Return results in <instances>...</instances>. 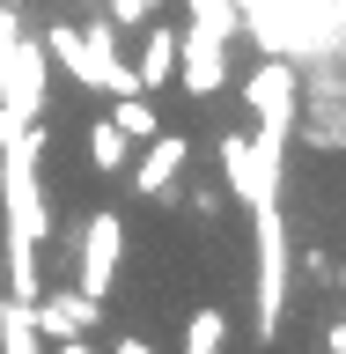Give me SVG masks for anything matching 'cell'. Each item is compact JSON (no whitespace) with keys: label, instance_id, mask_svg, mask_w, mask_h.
Instances as JSON below:
<instances>
[{"label":"cell","instance_id":"obj_1","mask_svg":"<svg viewBox=\"0 0 346 354\" xmlns=\"http://www.w3.org/2000/svg\"><path fill=\"white\" fill-rule=\"evenodd\" d=\"M118 251H126V229L118 214H88V236H81V288L88 295H104L110 273H118Z\"/></svg>","mask_w":346,"mask_h":354},{"label":"cell","instance_id":"obj_2","mask_svg":"<svg viewBox=\"0 0 346 354\" xmlns=\"http://www.w3.org/2000/svg\"><path fill=\"white\" fill-rule=\"evenodd\" d=\"M243 104L258 111V126H287V111H295V74L280 59H265L258 74H243Z\"/></svg>","mask_w":346,"mask_h":354},{"label":"cell","instance_id":"obj_3","mask_svg":"<svg viewBox=\"0 0 346 354\" xmlns=\"http://www.w3.org/2000/svg\"><path fill=\"white\" fill-rule=\"evenodd\" d=\"M88 325H96V295H88V288H52L37 303V332L44 339H81Z\"/></svg>","mask_w":346,"mask_h":354},{"label":"cell","instance_id":"obj_4","mask_svg":"<svg viewBox=\"0 0 346 354\" xmlns=\"http://www.w3.org/2000/svg\"><path fill=\"white\" fill-rule=\"evenodd\" d=\"M177 66H184V88H192V96H214V88L229 82L221 37H206V30H184V37H177Z\"/></svg>","mask_w":346,"mask_h":354},{"label":"cell","instance_id":"obj_5","mask_svg":"<svg viewBox=\"0 0 346 354\" xmlns=\"http://www.w3.org/2000/svg\"><path fill=\"white\" fill-rule=\"evenodd\" d=\"M184 155H192V148H184V133H155V140H148V162L133 170V185H140L148 199H162V185L184 170Z\"/></svg>","mask_w":346,"mask_h":354},{"label":"cell","instance_id":"obj_6","mask_svg":"<svg viewBox=\"0 0 346 354\" xmlns=\"http://www.w3.org/2000/svg\"><path fill=\"white\" fill-rule=\"evenodd\" d=\"M37 303H22V295H0V354H37Z\"/></svg>","mask_w":346,"mask_h":354},{"label":"cell","instance_id":"obj_7","mask_svg":"<svg viewBox=\"0 0 346 354\" xmlns=\"http://www.w3.org/2000/svg\"><path fill=\"white\" fill-rule=\"evenodd\" d=\"M177 30H162V22H148V52H140V66H133V74H140V88H170L177 74Z\"/></svg>","mask_w":346,"mask_h":354},{"label":"cell","instance_id":"obj_8","mask_svg":"<svg viewBox=\"0 0 346 354\" xmlns=\"http://www.w3.org/2000/svg\"><path fill=\"white\" fill-rule=\"evenodd\" d=\"M126 155H133V140L118 133V118H96V126H88V170L96 177H118Z\"/></svg>","mask_w":346,"mask_h":354},{"label":"cell","instance_id":"obj_9","mask_svg":"<svg viewBox=\"0 0 346 354\" xmlns=\"http://www.w3.org/2000/svg\"><path fill=\"white\" fill-rule=\"evenodd\" d=\"M192 8V30L206 37H236V0H184Z\"/></svg>","mask_w":346,"mask_h":354},{"label":"cell","instance_id":"obj_10","mask_svg":"<svg viewBox=\"0 0 346 354\" xmlns=\"http://www.w3.org/2000/svg\"><path fill=\"white\" fill-rule=\"evenodd\" d=\"M118 133H126V140H155V111L140 104V88L118 96Z\"/></svg>","mask_w":346,"mask_h":354},{"label":"cell","instance_id":"obj_11","mask_svg":"<svg viewBox=\"0 0 346 354\" xmlns=\"http://www.w3.org/2000/svg\"><path fill=\"white\" fill-rule=\"evenodd\" d=\"M155 8H162V0H110V8H104V22H110V30H148V22H155Z\"/></svg>","mask_w":346,"mask_h":354},{"label":"cell","instance_id":"obj_12","mask_svg":"<svg viewBox=\"0 0 346 354\" xmlns=\"http://www.w3.org/2000/svg\"><path fill=\"white\" fill-rule=\"evenodd\" d=\"M118 354H155V347H148V339H133V332H126V339H118Z\"/></svg>","mask_w":346,"mask_h":354},{"label":"cell","instance_id":"obj_13","mask_svg":"<svg viewBox=\"0 0 346 354\" xmlns=\"http://www.w3.org/2000/svg\"><path fill=\"white\" fill-rule=\"evenodd\" d=\"M52 354H88V339H52Z\"/></svg>","mask_w":346,"mask_h":354},{"label":"cell","instance_id":"obj_14","mask_svg":"<svg viewBox=\"0 0 346 354\" xmlns=\"http://www.w3.org/2000/svg\"><path fill=\"white\" fill-rule=\"evenodd\" d=\"M0 259H8V236H0Z\"/></svg>","mask_w":346,"mask_h":354}]
</instances>
